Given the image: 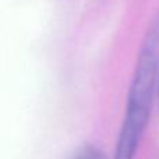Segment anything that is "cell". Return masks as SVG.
Listing matches in <instances>:
<instances>
[{
    "mask_svg": "<svg viewBox=\"0 0 159 159\" xmlns=\"http://www.w3.org/2000/svg\"><path fill=\"white\" fill-rule=\"evenodd\" d=\"M159 82V13L145 31L127 93L126 110L113 159H135L149 123Z\"/></svg>",
    "mask_w": 159,
    "mask_h": 159,
    "instance_id": "1",
    "label": "cell"
},
{
    "mask_svg": "<svg viewBox=\"0 0 159 159\" xmlns=\"http://www.w3.org/2000/svg\"><path fill=\"white\" fill-rule=\"evenodd\" d=\"M70 159H106V158H105V154L98 147L88 144V145H84L80 149H77Z\"/></svg>",
    "mask_w": 159,
    "mask_h": 159,
    "instance_id": "2",
    "label": "cell"
},
{
    "mask_svg": "<svg viewBox=\"0 0 159 159\" xmlns=\"http://www.w3.org/2000/svg\"><path fill=\"white\" fill-rule=\"evenodd\" d=\"M158 98H159V82H158Z\"/></svg>",
    "mask_w": 159,
    "mask_h": 159,
    "instance_id": "3",
    "label": "cell"
}]
</instances>
